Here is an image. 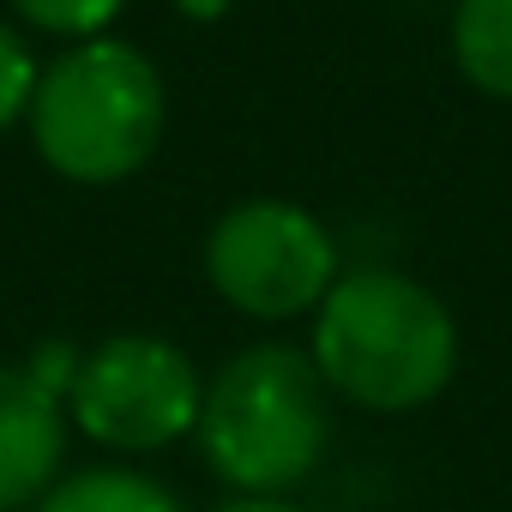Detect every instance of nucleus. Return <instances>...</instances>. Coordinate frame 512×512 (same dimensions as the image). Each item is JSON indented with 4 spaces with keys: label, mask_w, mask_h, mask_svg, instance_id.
<instances>
[{
    "label": "nucleus",
    "mask_w": 512,
    "mask_h": 512,
    "mask_svg": "<svg viewBox=\"0 0 512 512\" xmlns=\"http://www.w3.org/2000/svg\"><path fill=\"white\" fill-rule=\"evenodd\" d=\"M326 392L356 410H422L446 392L458 368V326L446 302L404 272H350L314 308L308 344Z\"/></svg>",
    "instance_id": "obj_1"
},
{
    "label": "nucleus",
    "mask_w": 512,
    "mask_h": 512,
    "mask_svg": "<svg viewBox=\"0 0 512 512\" xmlns=\"http://www.w3.org/2000/svg\"><path fill=\"white\" fill-rule=\"evenodd\" d=\"M193 434L223 488L284 500L332 440V392L308 350L253 344L217 368Z\"/></svg>",
    "instance_id": "obj_2"
},
{
    "label": "nucleus",
    "mask_w": 512,
    "mask_h": 512,
    "mask_svg": "<svg viewBox=\"0 0 512 512\" xmlns=\"http://www.w3.org/2000/svg\"><path fill=\"white\" fill-rule=\"evenodd\" d=\"M31 139L37 157L79 181V187H109L145 169V157L163 139V79L157 67L115 37H91L49 61L31 91Z\"/></svg>",
    "instance_id": "obj_3"
},
{
    "label": "nucleus",
    "mask_w": 512,
    "mask_h": 512,
    "mask_svg": "<svg viewBox=\"0 0 512 512\" xmlns=\"http://www.w3.org/2000/svg\"><path fill=\"white\" fill-rule=\"evenodd\" d=\"M205 278L247 320H296L338 284V241L290 199H247L211 223Z\"/></svg>",
    "instance_id": "obj_4"
},
{
    "label": "nucleus",
    "mask_w": 512,
    "mask_h": 512,
    "mask_svg": "<svg viewBox=\"0 0 512 512\" xmlns=\"http://www.w3.org/2000/svg\"><path fill=\"white\" fill-rule=\"evenodd\" d=\"M205 380L193 356L151 332H121L79 356L67 410L109 452H163L199 428Z\"/></svg>",
    "instance_id": "obj_5"
},
{
    "label": "nucleus",
    "mask_w": 512,
    "mask_h": 512,
    "mask_svg": "<svg viewBox=\"0 0 512 512\" xmlns=\"http://www.w3.org/2000/svg\"><path fill=\"white\" fill-rule=\"evenodd\" d=\"M61 452H67L61 398L25 362H0V512H31L55 488Z\"/></svg>",
    "instance_id": "obj_6"
},
{
    "label": "nucleus",
    "mask_w": 512,
    "mask_h": 512,
    "mask_svg": "<svg viewBox=\"0 0 512 512\" xmlns=\"http://www.w3.org/2000/svg\"><path fill=\"white\" fill-rule=\"evenodd\" d=\"M452 55L476 91L512 103V0H458Z\"/></svg>",
    "instance_id": "obj_7"
},
{
    "label": "nucleus",
    "mask_w": 512,
    "mask_h": 512,
    "mask_svg": "<svg viewBox=\"0 0 512 512\" xmlns=\"http://www.w3.org/2000/svg\"><path fill=\"white\" fill-rule=\"evenodd\" d=\"M31 512H181V500L157 476L103 464V470H79V476L55 482Z\"/></svg>",
    "instance_id": "obj_8"
},
{
    "label": "nucleus",
    "mask_w": 512,
    "mask_h": 512,
    "mask_svg": "<svg viewBox=\"0 0 512 512\" xmlns=\"http://www.w3.org/2000/svg\"><path fill=\"white\" fill-rule=\"evenodd\" d=\"M121 7H127V0H13V13L25 25H37L49 37H79V43H91L97 31H109Z\"/></svg>",
    "instance_id": "obj_9"
},
{
    "label": "nucleus",
    "mask_w": 512,
    "mask_h": 512,
    "mask_svg": "<svg viewBox=\"0 0 512 512\" xmlns=\"http://www.w3.org/2000/svg\"><path fill=\"white\" fill-rule=\"evenodd\" d=\"M37 61H31V49L0 25V127H13L25 109H31V91H37Z\"/></svg>",
    "instance_id": "obj_10"
},
{
    "label": "nucleus",
    "mask_w": 512,
    "mask_h": 512,
    "mask_svg": "<svg viewBox=\"0 0 512 512\" xmlns=\"http://www.w3.org/2000/svg\"><path fill=\"white\" fill-rule=\"evenodd\" d=\"M217 512H302V506H290V500H266V494H235V500H223Z\"/></svg>",
    "instance_id": "obj_11"
},
{
    "label": "nucleus",
    "mask_w": 512,
    "mask_h": 512,
    "mask_svg": "<svg viewBox=\"0 0 512 512\" xmlns=\"http://www.w3.org/2000/svg\"><path fill=\"white\" fill-rule=\"evenodd\" d=\"M175 7L187 13V19H199V25H211V19H223L235 0H175Z\"/></svg>",
    "instance_id": "obj_12"
}]
</instances>
